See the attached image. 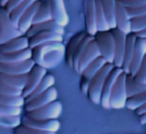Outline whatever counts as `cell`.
<instances>
[{"mask_svg": "<svg viewBox=\"0 0 146 134\" xmlns=\"http://www.w3.org/2000/svg\"><path fill=\"white\" fill-rule=\"evenodd\" d=\"M65 45L60 41H50L31 48V59L34 64L46 70L57 67L64 59Z\"/></svg>", "mask_w": 146, "mask_h": 134, "instance_id": "1", "label": "cell"}, {"mask_svg": "<svg viewBox=\"0 0 146 134\" xmlns=\"http://www.w3.org/2000/svg\"><path fill=\"white\" fill-rule=\"evenodd\" d=\"M114 65L112 63H106L101 69L90 79L87 96L96 105L100 104V96H101V91L104 85V81H105L108 73L111 71Z\"/></svg>", "mask_w": 146, "mask_h": 134, "instance_id": "2", "label": "cell"}, {"mask_svg": "<svg viewBox=\"0 0 146 134\" xmlns=\"http://www.w3.org/2000/svg\"><path fill=\"white\" fill-rule=\"evenodd\" d=\"M94 41L99 50L100 56L107 63L113 64L114 60V38L111 31H97L94 34Z\"/></svg>", "mask_w": 146, "mask_h": 134, "instance_id": "3", "label": "cell"}, {"mask_svg": "<svg viewBox=\"0 0 146 134\" xmlns=\"http://www.w3.org/2000/svg\"><path fill=\"white\" fill-rule=\"evenodd\" d=\"M125 76L126 73L122 72L114 83L109 96L110 109H123L125 107V102L127 99L125 90Z\"/></svg>", "mask_w": 146, "mask_h": 134, "instance_id": "4", "label": "cell"}, {"mask_svg": "<svg viewBox=\"0 0 146 134\" xmlns=\"http://www.w3.org/2000/svg\"><path fill=\"white\" fill-rule=\"evenodd\" d=\"M21 35L24 34H22L12 22L6 9L0 6V44Z\"/></svg>", "mask_w": 146, "mask_h": 134, "instance_id": "5", "label": "cell"}, {"mask_svg": "<svg viewBox=\"0 0 146 134\" xmlns=\"http://www.w3.org/2000/svg\"><path fill=\"white\" fill-rule=\"evenodd\" d=\"M62 113V104L55 100L50 103L43 105L36 109L26 112L25 115L32 119L45 120V119H58V117Z\"/></svg>", "mask_w": 146, "mask_h": 134, "instance_id": "6", "label": "cell"}, {"mask_svg": "<svg viewBox=\"0 0 146 134\" xmlns=\"http://www.w3.org/2000/svg\"><path fill=\"white\" fill-rule=\"evenodd\" d=\"M57 98H58V91H57L55 86H51L50 88L45 90L42 93L38 94L34 98L28 100V101H25V111L28 112L33 109L41 107L43 105H46V104L50 103V102L57 100Z\"/></svg>", "mask_w": 146, "mask_h": 134, "instance_id": "7", "label": "cell"}, {"mask_svg": "<svg viewBox=\"0 0 146 134\" xmlns=\"http://www.w3.org/2000/svg\"><path fill=\"white\" fill-rule=\"evenodd\" d=\"M21 124L26 127L33 128V129L42 130V131H48V132H58L60 129V122L58 119H45V120H38V119H32L25 115L21 119Z\"/></svg>", "mask_w": 146, "mask_h": 134, "instance_id": "8", "label": "cell"}, {"mask_svg": "<svg viewBox=\"0 0 146 134\" xmlns=\"http://www.w3.org/2000/svg\"><path fill=\"white\" fill-rule=\"evenodd\" d=\"M47 74V70L39 65L34 64L30 69V71L27 73V81L24 88L22 89V96L24 99L37 87L41 82L42 78Z\"/></svg>", "mask_w": 146, "mask_h": 134, "instance_id": "9", "label": "cell"}, {"mask_svg": "<svg viewBox=\"0 0 146 134\" xmlns=\"http://www.w3.org/2000/svg\"><path fill=\"white\" fill-rule=\"evenodd\" d=\"M122 69L120 67H115L111 69V71L108 73L107 77H106L105 81H104V85L101 91V96H100V105L105 109H110L109 106V96L111 93V90L113 88V85L115 83L117 77L122 73Z\"/></svg>", "mask_w": 146, "mask_h": 134, "instance_id": "10", "label": "cell"}, {"mask_svg": "<svg viewBox=\"0 0 146 134\" xmlns=\"http://www.w3.org/2000/svg\"><path fill=\"white\" fill-rule=\"evenodd\" d=\"M50 6L52 20L61 27H66L69 23V16L66 11L64 0H47Z\"/></svg>", "mask_w": 146, "mask_h": 134, "instance_id": "11", "label": "cell"}, {"mask_svg": "<svg viewBox=\"0 0 146 134\" xmlns=\"http://www.w3.org/2000/svg\"><path fill=\"white\" fill-rule=\"evenodd\" d=\"M110 31H111L114 38L113 65L115 67H120L121 68L122 62H123V55H124V50H125L126 37H127V35L122 32V31L118 30L117 28L110 29Z\"/></svg>", "mask_w": 146, "mask_h": 134, "instance_id": "12", "label": "cell"}, {"mask_svg": "<svg viewBox=\"0 0 146 134\" xmlns=\"http://www.w3.org/2000/svg\"><path fill=\"white\" fill-rule=\"evenodd\" d=\"M99 56H100L99 50H98L97 45H96L95 41L93 39V40H91L86 45L83 52H82L81 57L79 58L78 65H77V73L81 74L82 71L85 69L86 67Z\"/></svg>", "mask_w": 146, "mask_h": 134, "instance_id": "13", "label": "cell"}, {"mask_svg": "<svg viewBox=\"0 0 146 134\" xmlns=\"http://www.w3.org/2000/svg\"><path fill=\"white\" fill-rule=\"evenodd\" d=\"M145 55H146V39L137 38L136 37L135 48H134V53L129 66V74L134 75L137 72L140 65L142 64V62L145 59Z\"/></svg>", "mask_w": 146, "mask_h": 134, "instance_id": "14", "label": "cell"}, {"mask_svg": "<svg viewBox=\"0 0 146 134\" xmlns=\"http://www.w3.org/2000/svg\"><path fill=\"white\" fill-rule=\"evenodd\" d=\"M115 24L118 30L122 31L126 35L131 33L130 28V17L128 15L126 8L123 6L119 0H116L115 6Z\"/></svg>", "mask_w": 146, "mask_h": 134, "instance_id": "15", "label": "cell"}, {"mask_svg": "<svg viewBox=\"0 0 146 134\" xmlns=\"http://www.w3.org/2000/svg\"><path fill=\"white\" fill-rule=\"evenodd\" d=\"M34 65L32 59L16 63H0V72L7 74H27Z\"/></svg>", "mask_w": 146, "mask_h": 134, "instance_id": "16", "label": "cell"}, {"mask_svg": "<svg viewBox=\"0 0 146 134\" xmlns=\"http://www.w3.org/2000/svg\"><path fill=\"white\" fill-rule=\"evenodd\" d=\"M84 16H85V32L94 36L97 32L95 15V0H84Z\"/></svg>", "mask_w": 146, "mask_h": 134, "instance_id": "17", "label": "cell"}, {"mask_svg": "<svg viewBox=\"0 0 146 134\" xmlns=\"http://www.w3.org/2000/svg\"><path fill=\"white\" fill-rule=\"evenodd\" d=\"M40 31H52V32L58 33L60 35H64L65 33L64 27H61L60 25L55 23L53 20H49V21H45V22L32 24L24 35L29 38V37L33 36L34 34L40 32Z\"/></svg>", "mask_w": 146, "mask_h": 134, "instance_id": "18", "label": "cell"}, {"mask_svg": "<svg viewBox=\"0 0 146 134\" xmlns=\"http://www.w3.org/2000/svg\"><path fill=\"white\" fill-rule=\"evenodd\" d=\"M50 41L63 42V35L52 32V31H40V32L36 33V34L28 38V43L30 48L38 46V45L43 44V43L50 42Z\"/></svg>", "mask_w": 146, "mask_h": 134, "instance_id": "19", "label": "cell"}, {"mask_svg": "<svg viewBox=\"0 0 146 134\" xmlns=\"http://www.w3.org/2000/svg\"><path fill=\"white\" fill-rule=\"evenodd\" d=\"M28 47V37H26L25 35H21L16 38L10 39L4 43H1L0 44V53L16 52V51L23 50Z\"/></svg>", "mask_w": 146, "mask_h": 134, "instance_id": "20", "label": "cell"}, {"mask_svg": "<svg viewBox=\"0 0 146 134\" xmlns=\"http://www.w3.org/2000/svg\"><path fill=\"white\" fill-rule=\"evenodd\" d=\"M39 1L40 0H37L34 3L30 5L28 8L26 9L24 13L22 14V16L20 17L18 22V30L20 31L22 34H25L26 31L28 30L31 27V25L33 24V19H34L35 13H36V10L38 8L39 5Z\"/></svg>", "mask_w": 146, "mask_h": 134, "instance_id": "21", "label": "cell"}, {"mask_svg": "<svg viewBox=\"0 0 146 134\" xmlns=\"http://www.w3.org/2000/svg\"><path fill=\"white\" fill-rule=\"evenodd\" d=\"M135 40H136V36L133 33L127 34L125 50H124V55H123V62H122V66H121L122 71L126 74L129 73V66L134 53V48H135Z\"/></svg>", "mask_w": 146, "mask_h": 134, "instance_id": "22", "label": "cell"}, {"mask_svg": "<svg viewBox=\"0 0 146 134\" xmlns=\"http://www.w3.org/2000/svg\"><path fill=\"white\" fill-rule=\"evenodd\" d=\"M31 59V48H25L23 50L10 53H0V63H16L23 62Z\"/></svg>", "mask_w": 146, "mask_h": 134, "instance_id": "23", "label": "cell"}, {"mask_svg": "<svg viewBox=\"0 0 146 134\" xmlns=\"http://www.w3.org/2000/svg\"><path fill=\"white\" fill-rule=\"evenodd\" d=\"M87 35V33L85 31H81V32L75 34L73 37H71V39L69 40V42L67 43V45L65 46V52H64V57L66 63L71 69H73V64H72V57L73 53L75 51L76 47L78 46V44L80 43V41Z\"/></svg>", "mask_w": 146, "mask_h": 134, "instance_id": "24", "label": "cell"}, {"mask_svg": "<svg viewBox=\"0 0 146 134\" xmlns=\"http://www.w3.org/2000/svg\"><path fill=\"white\" fill-rule=\"evenodd\" d=\"M0 81L8 86L23 89L27 81V74L14 75V74H7L0 72Z\"/></svg>", "mask_w": 146, "mask_h": 134, "instance_id": "25", "label": "cell"}, {"mask_svg": "<svg viewBox=\"0 0 146 134\" xmlns=\"http://www.w3.org/2000/svg\"><path fill=\"white\" fill-rule=\"evenodd\" d=\"M101 4L109 28L110 29L116 28V24H115L116 0H101Z\"/></svg>", "mask_w": 146, "mask_h": 134, "instance_id": "26", "label": "cell"}, {"mask_svg": "<svg viewBox=\"0 0 146 134\" xmlns=\"http://www.w3.org/2000/svg\"><path fill=\"white\" fill-rule=\"evenodd\" d=\"M49 20H52V16H51L50 6H49L48 1L47 0H40L38 8L35 13L34 19H33V24L45 22V21Z\"/></svg>", "mask_w": 146, "mask_h": 134, "instance_id": "27", "label": "cell"}, {"mask_svg": "<svg viewBox=\"0 0 146 134\" xmlns=\"http://www.w3.org/2000/svg\"><path fill=\"white\" fill-rule=\"evenodd\" d=\"M125 90L127 97H130V96L135 95L140 92L146 91V85L137 82L134 79L133 75L128 73L125 76Z\"/></svg>", "mask_w": 146, "mask_h": 134, "instance_id": "28", "label": "cell"}, {"mask_svg": "<svg viewBox=\"0 0 146 134\" xmlns=\"http://www.w3.org/2000/svg\"><path fill=\"white\" fill-rule=\"evenodd\" d=\"M54 84H55L54 76L51 75V74H46V75L42 78V80H41L40 83L37 85V87L35 88V89L33 90V91L31 92V93L29 94L26 98H25V101H28V100L34 98L35 96H37L38 94L44 92L45 90H47L48 88H50L51 86H54Z\"/></svg>", "mask_w": 146, "mask_h": 134, "instance_id": "29", "label": "cell"}, {"mask_svg": "<svg viewBox=\"0 0 146 134\" xmlns=\"http://www.w3.org/2000/svg\"><path fill=\"white\" fill-rule=\"evenodd\" d=\"M95 15H96V28L97 31H107L110 30L104 11L102 8L101 0H95Z\"/></svg>", "mask_w": 146, "mask_h": 134, "instance_id": "30", "label": "cell"}, {"mask_svg": "<svg viewBox=\"0 0 146 134\" xmlns=\"http://www.w3.org/2000/svg\"><path fill=\"white\" fill-rule=\"evenodd\" d=\"M35 1H37V0H24V1H22L20 4H18L14 9H12V10L9 12V17H10L12 22L14 23L16 26H18L19 19L22 16V14L26 11V9L28 8L32 3L35 2ZM17 28H18V27H17Z\"/></svg>", "mask_w": 146, "mask_h": 134, "instance_id": "31", "label": "cell"}, {"mask_svg": "<svg viewBox=\"0 0 146 134\" xmlns=\"http://www.w3.org/2000/svg\"><path fill=\"white\" fill-rule=\"evenodd\" d=\"M106 63L107 62H106L101 56H99L94 61H92V62L86 67L85 69L82 71V73L80 74V75H83L84 77H87V78H89V79H91V78L93 77L100 69H101Z\"/></svg>", "mask_w": 146, "mask_h": 134, "instance_id": "32", "label": "cell"}, {"mask_svg": "<svg viewBox=\"0 0 146 134\" xmlns=\"http://www.w3.org/2000/svg\"><path fill=\"white\" fill-rule=\"evenodd\" d=\"M94 39V36L92 35H89L87 34L81 41L80 43L78 44V46L76 47L75 51L73 53V57H72V64H73V70L75 72H77V65H78V61H79V58L81 57L82 55V52H83L84 48L86 47V45L90 42L91 40Z\"/></svg>", "mask_w": 146, "mask_h": 134, "instance_id": "33", "label": "cell"}, {"mask_svg": "<svg viewBox=\"0 0 146 134\" xmlns=\"http://www.w3.org/2000/svg\"><path fill=\"white\" fill-rule=\"evenodd\" d=\"M146 103V91L140 92L135 95L127 97L125 102V107L130 110H135L142 104Z\"/></svg>", "mask_w": 146, "mask_h": 134, "instance_id": "34", "label": "cell"}, {"mask_svg": "<svg viewBox=\"0 0 146 134\" xmlns=\"http://www.w3.org/2000/svg\"><path fill=\"white\" fill-rule=\"evenodd\" d=\"M21 124L20 115H7L0 113V127L15 128Z\"/></svg>", "mask_w": 146, "mask_h": 134, "instance_id": "35", "label": "cell"}, {"mask_svg": "<svg viewBox=\"0 0 146 134\" xmlns=\"http://www.w3.org/2000/svg\"><path fill=\"white\" fill-rule=\"evenodd\" d=\"M0 103L11 106H17V107H23L25 103V99L22 95L13 96L0 93Z\"/></svg>", "mask_w": 146, "mask_h": 134, "instance_id": "36", "label": "cell"}, {"mask_svg": "<svg viewBox=\"0 0 146 134\" xmlns=\"http://www.w3.org/2000/svg\"><path fill=\"white\" fill-rule=\"evenodd\" d=\"M130 28L131 33H136L140 30L146 29V15L130 18Z\"/></svg>", "mask_w": 146, "mask_h": 134, "instance_id": "37", "label": "cell"}, {"mask_svg": "<svg viewBox=\"0 0 146 134\" xmlns=\"http://www.w3.org/2000/svg\"><path fill=\"white\" fill-rule=\"evenodd\" d=\"M14 133L15 134H56L55 132L42 131V130L29 128V127H26V126L22 125V124H20L19 126L14 128Z\"/></svg>", "mask_w": 146, "mask_h": 134, "instance_id": "38", "label": "cell"}, {"mask_svg": "<svg viewBox=\"0 0 146 134\" xmlns=\"http://www.w3.org/2000/svg\"><path fill=\"white\" fill-rule=\"evenodd\" d=\"M0 113L7 114V115H21L22 107H17V106H11L0 103Z\"/></svg>", "mask_w": 146, "mask_h": 134, "instance_id": "39", "label": "cell"}, {"mask_svg": "<svg viewBox=\"0 0 146 134\" xmlns=\"http://www.w3.org/2000/svg\"><path fill=\"white\" fill-rule=\"evenodd\" d=\"M0 93L7 94V95H13V96L22 95V89L12 87V86H8L3 83V82L0 81Z\"/></svg>", "mask_w": 146, "mask_h": 134, "instance_id": "40", "label": "cell"}, {"mask_svg": "<svg viewBox=\"0 0 146 134\" xmlns=\"http://www.w3.org/2000/svg\"><path fill=\"white\" fill-rule=\"evenodd\" d=\"M133 77L137 82L146 85V60L145 59H144V61L142 62V64L140 65L139 69L137 70V72L133 75Z\"/></svg>", "mask_w": 146, "mask_h": 134, "instance_id": "41", "label": "cell"}, {"mask_svg": "<svg viewBox=\"0 0 146 134\" xmlns=\"http://www.w3.org/2000/svg\"><path fill=\"white\" fill-rule=\"evenodd\" d=\"M126 11H127L130 18L146 15V5L145 6H139V7H129V8H126Z\"/></svg>", "mask_w": 146, "mask_h": 134, "instance_id": "42", "label": "cell"}, {"mask_svg": "<svg viewBox=\"0 0 146 134\" xmlns=\"http://www.w3.org/2000/svg\"><path fill=\"white\" fill-rule=\"evenodd\" d=\"M120 2L123 4L124 7L129 8V7H139L145 6L146 0H119Z\"/></svg>", "mask_w": 146, "mask_h": 134, "instance_id": "43", "label": "cell"}, {"mask_svg": "<svg viewBox=\"0 0 146 134\" xmlns=\"http://www.w3.org/2000/svg\"><path fill=\"white\" fill-rule=\"evenodd\" d=\"M89 83H90L89 78L84 77L83 75H81V79H80V90H81L82 93H84L85 95H87L88 88H89Z\"/></svg>", "mask_w": 146, "mask_h": 134, "instance_id": "44", "label": "cell"}, {"mask_svg": "<svg viewBox=\"0 0 146 134\" xmlns=\"http://www.w3.org/2000/svg\"><path fill=\"white\" fill-rule=\"evenodd\" d=\"M22 1H24V0H8L6 2V4L4 5V8L6 9V11L9 13L12 9H14L17 5L20 4Z\"/></svg>", "mask_w": 146, "mask_h": 134, "instance_id": "45", "label": "cell"}, {"mask_svg": "<svg viewBox=\"0 0 146 134\" xmlns=\"http://www.w3.org/2000/svg\"><path fill=\"white\" fill-rule=\"evenodd\" d=\"M134 111H135V113L137 116H140V115H142V114L146 113V103L142 104L141 106H139L138 108H136Z\"/></svg>", "mask_w": 146, "mask_h": 134, "instance_id": "46", "label": "cell"}, {"mask_svg": "<svg viewBox=\"0 0 146 134\" xmlns=\"http://www.w3.org/2000/svg\"><path fill=\"white\" fill-rule=\"evenodd\" d=\"M137 38H143L146 39V29H143V30H140L136 33H133Z\"/></svg>", "mask_w": 146, "mask_h": 134, "instance_id": "47", "label": "cell"}, {"mask_svg": "<svg viewBox=\"0 0 146 134\" xmlns=\"http://www.w3.org/2000/svg\"><path fill=\"white\" fill-rule=\"evenodd\" d=\"M139 123L141 124V125H145L146 124V113L139 116Z\"/></svg>", "mask_w": 146, "mask_h": 134, "instance_id": "48", "label": "cell"}, {"mask_svg": "<svg viewBox=\"0 0 146 134\" xmlns=\"http://www.w3.org/2000/svg\"><path fill=\"white\" fill-rule=\"evenodd\" d=\"M7 1H8V0H0V6L4 7V5L6 4Z\"/></svg>", "mask_w": 146, "mask_h": 134, "instance_id": "49", "label": "cell"}]
</instances>
